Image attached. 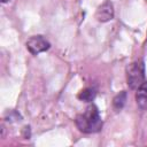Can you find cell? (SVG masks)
Wrapping results in <instances>:
<instances>
[{"mask_svg": "<svg viewBox=\"0 0 147 147\" xmlns=\"http://www.w3.org/2000/svg\"><path fill=\"white\" fill-rule=\"evenodd\" d=\"M75 123L78 130L84 133H95L102 129V119L94 105H90L84 113L77 115Z\"/></svg>", "mask_w": 147, "mask_h": 147, "instance_id": "obj_1", "label": "cell"}, {"mask_svg": "<svg viewBox=\"0 0 147 147\" xmlns=\"http://www.w3.org/2000/svg\"><path fill=\"white\" fill-rule=\"evenodd\" d=\"M126 82L131 90H137L145 82V64L142 60H137L126 67Z\"/></svg>", "mask_w": 147, "mask_h": 147, "instance_id": "obj_2", "label": "cell"}, {"mask_svg": "<svg viewBox=\"0 0 147 147\" xmlns=\"http://www.w3.org/2000/svg\"><path fill=\"white\" fill-rule=\"evenodd\" d=\"M26 49L33 54V55H38L39 53H42V52H46L49 47H51V44L49 41L42 37V36H32L30 37L28 40H26Z\"/></svg>", "mask_w": 147, "mask_h": 147, "instance_id": "obj_3", "label": "cell"}, {"mask_svg": "<svg viewBox=\"0 0 147 147\" xmlns=\"http://www.w3.org/2000/svg\"><path fill=\"white\" fill-rule=\"evenodd\" d=\"M114 15H115L114 6L109 0H106L103 3H101L95 11V18L102 23L111 21L114 18Z\"/></svg>", "mask_w": 147, "mask_h": 147, "instance_id": "obj_4", "label": "cell"}, {"mask_svg": "<svg viewBox=\"0 0 147 147\" xmlns=\"http://www.w3.org/2000/svg\"><path fill=\"white\" fill-rule=\"evenodd\" d=\"M136 101H137V105L140 109L147 110V80H145L137 88Z\"/></svg>", "mask_w": 147, "mask_h": 147, "instance_id": "obj_5", "label": "cell"}, {"mask_svg": "<svg viewBox=\"0 0 147 147\" xmlns=\"http://www.w3.org/2000/svg\"><path fill=\"white\" fill-rule=\"evenodd\" d=\"M95 94H96V91L93 87H86L78 93V99L85 102H91L94 100Z\"/></svg>", "mask_w": 147, "mask_h": 147, "instance_id": "obj_6", "label": "cell"}, {"mask_svg": "<svg viewBox=\"0 0 147 147\" xmlns=\"http://www.w3.org/2000/svg\"><path fill=\"white\" fill-rule=\"evenodd\" d=\"M126 98H127V94H126L125 91H122L118 94H116L114 96V99H113V106H114V108L116 110H121L124 107L125 102H126Z\"/></svg>", "mask_w": 147, "mask_h": 147, "instance_id": "obj_7", "label": "cell"}, {"mask_svg": "<svg viewBox=\"0 0 147 147\" xmlns=\"http://www.w3.org/2000/svg\"><path fill=\"white\" fill-rule=\"evenodd\" d=\"M9 1H11V0H1L2 3H7V2H9Z\"/></svg>", "mask_w": 147, "mask_h": 147, "instance_id": "obj_8", "label": "cell"}]
</instances>
